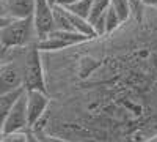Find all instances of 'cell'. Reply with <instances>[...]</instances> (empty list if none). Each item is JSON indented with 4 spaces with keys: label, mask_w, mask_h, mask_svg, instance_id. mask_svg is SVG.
Wrapping results in <instances>:
<instances>
[{
    "label": "cell",
    "mask_w": 157,
    "mask_h": 142,
    "mask_svg": "<svg viewBox=\"0 0 157 142\" xmlns=\"http://www.w3.org/2000/svg\"><path fill=\"white\" fill-rule=\"evenodd\" d=\"M0 16H5V13H3V5H2V0H0Z\"/></svg>",
    "instance_id": "obj_18"
},
{
    "label": "cell",
    "mask_w": 157,
    "mask_h": 142,
    "mask_svg": "<svg viewBox=\"0 0 157 142\" xmlns=\"http://www.w3.org/2000/svg\"><path fill=\"white\" fill-rule=\"evenodd\" d=\"M91 2H93V0H77V2H74V3H71L68 6H64V8H68L69 11L74 13V14H77V16H80V18H83V19L88 21Z\"/></svg>",
    "instance_id": "obj_12"
},
{
    "label": "cell",
    "mask_w": 157,
    "mask_h": 142,
    "mask_svg": "<svg viewBox=\"0 0 157 142\" xmlns=\"http://www.w3.org/2000/svg\"><path fill=\"white\" fill-rule=\"evenodd\" d=\"M27 142H39V137L32 130H27Z\"/></svg>",
    "instance_id": "obj_15"
},
{
    "label": "cell",
    "mask_w": 157,
    "mask_h": 142,
    "mask_svg": "<svg viewBox=\"0 0 157 142\" xmlns=\"http://www.w3.org/2000/svg\"><path fill=\"white\" fill-rule=\"evenodd\" d=\"M2 139H3V131H2V128H0V142H2Z\"/></svg>",
    "instance_id": "obj_19"
},
{
    "label": "cell",
    "mask_w": 157,
    "mask_h": 142,
    "mask_svg": "<svg viewBox=\"0 0 157 142\" xmlns=\"http://www.w3.org/2000/svg\"><path fill=\"white\" fill-rule=\"evenodd\" d=\"M52 6L47 0H35L33 8V22L36 27L38 40L54 30V18H52Z\"/></svg>",
    "instance_id": "obj_6"
},
{
    "label": "cell",
    "mask_w": 157,
    "mask_h": 142,
    "mask_svg": "<svg viewBox=\"0 0 157 142\" xmlns=\"http://www.w3.org/2000/svg\"><path fill=\"white\" fill-rule=\"evenodd\" d=\"M22 74H24V84H22L24 90H43V92H47L43 55L36 43L25 47V54L22 59Z\"/></svg>",
    "instance_id": "obj_2"
},
{
    "label": "cell",
    "mask_w": 157,
    "mask_h": 142,
    "mask_svg": "<svg viewBox=\"0 0 157 142\" xmlns=\"http://www.w3.org/2000/svg\"><path fill=\"white\" fill-rule=\"evenodd\" d=\"M47 2H49L50 5H55V2H57V0H47Z\"/></svg>",
    "instance_id": "obj_20"
},
{
    "label": "cell",
    "mask_w": 157,
    "mask_h": 142,
    "mask_svg": "<svg viewBox=\"0 0 157 142\" xmlns=\"http://www.w3.org/2000/svg\"><path fill=\"white\" fill-rule=\"evenodd\" d=\"M50 104V96L43 90H25V109H27L29 128L35 126L44 117Z\"/></svg>",
    "instance_id": "obj_4"
},
{
    "label": "cell",
    "mask_w": 157,
    "mask_h": 142,
    "mask_svg": "<svg viewBox=\"0 0 157 142\" xmlns=\"http://www.w3.org/2000/svg\"><path fill=\"white\" fill-rule=\"evenodd\" d=\"M140 2L148 8H157V0H140Z\"/></svg>",
    "instance_id": "obj_16"
},
{
    "label": "cell",
    "mask_w": 157,
    "mask_h": 142,
    "mask_svg": "<svg viewBox=\"0 0 157 142\" xmlns=\"http://www.w3.org/2000/svg\"><path fill=\"white\" fill-rule=\"evenodd\" d=\"M109 6H110V0H93L90 8V14H88V22L93 24L96 19L104 16V13L107 11Z\"/></svg>",
    "instance_id": "obj_10"
},
{
    "label": "cell",
    "mask_w": 157,
    "mask_h": 142,
    "mask_svg": "<svg viewBox=\"0 0 157 142\" xmlns=\"http://www.w3.org/2000/svg\"><path fill=\"white\" fill-rule=\"evenodd\" d=\"M24 92V88L21 90H14V92H6V93H0V128L2 123L6 117V114L10 112L11 106L14 104V101L19 98V95Z\"/></svg>",
    "instance_id": "obj_8"
},
{
    "label": "cell",
    "mask_w": 157,
    "mask_h": 142,
    "mask_svg": "<svg viewBox=\"0 0 157 142\" xmlns=\"http://www.w3.org/2000/svg\"><path fill=\"white\" fill-rule=\"evenodd\" d=\"M21 130H29L27 109H25V90L14 101V104L11 106L10 112L6 114V117L2 123V131L3 133L21 131Z\"/></svg>",
    "instance_id": "obj_5"
},
{
    "label": "cell",
    "mask_w": 157,
    "mask_h": 142,
    "mask_svg": "<svg viewBox=\"0 0 157 142\" xmlns=\"http://www.w3.org/2000/svg\"><path fill=\"white\" fill-rule=\"evenodd\" d=\"M110 6L115 10L121 22H126L132 16V0H110Z\"/></svg>",
    "instance_id": "obj_9"
},
{
    "label": "cell",
    "mask_w": 157,
    "mask_h": 142,
    "mask_svg": "<svg viewBox=\"0 0 157 142\" xmlns=\"http://www.w3.org/2000/svg\"><path fill=\"white\" fill-rule=\"evenodd\" d=\"M38 41L33 16L24 19H10L0 30V46L14 49L25 47Z\"/></svg>",
    "instance_id": "obj_1"
},
{
    "label": "cell",
    "mask_w": 157,
    "mask_h": 142,
    "mask_svg": "<svg viewBox=\"0 0 157 142\" xmlns=\"http://www.w3.org/2000/svg\"><path fill=\"white\" fill-rule=\"evenodd\" d=\"M2 5L8 19H24L33 16L35 0H2Z\"/></svg>",
    "instance_id": "obj_7"
},
{
    "label": "cell",
    "mask_w": 157,
    "mask_h": 142,
    "mask_svg": "<svg viewBox=\"0 0 157 142\" xmlns=\"http://www.w3.org/2000/svg\"><path fill=\"white\" fill-rule=\"evenodd\" d=\"M86 40H90V38L82 33L54 29L43 38H39L36 41V46L41 52H54V51H61V49H68L75 44H80Z\"/></svg>",
    "instance_id": "obj_3"
},
{
    "label": "cell",
    "mask_w": 157,
    "mask_h": 142,
    "mask_svg": "<svg viewBox=\"0 0 157 142\" xmlns=\"http://www.w3.org/2000/svg\"><path fill=\"white\" fill-rule=\"evenodd\" d=\"M8 21H10V19H8L6 16H0V30H2V27H3Z\"/></svg>",
    "instance_id": "obj_17"
},
{
    "label": "cell",
    "mask_w": 157,
    "mask_h": 142,
    "mask_svg": "<svg viewBox=\"0 0 157 142\" xmlns=\"http://www.w3.org/2000/svg\"><path fill=\"white\" fill-rule=\"evenodd\" d=\"M121 24H123V22H121L120 18H118V14L115 13V10H113L112 6H109L107 11L104 13V29H105V35L115 32Z\"/></svg>",
    "instance_id": "obj_11"
},
{
    "label": "cell",
    "mask_w": 157,
    "mask_h": 142,
    "mask_svg": "<svg viewBox=\"0 0 157 142\" xmlns=\"http://www.w3.org/2000/svg\"><path fill=\"white\" fill-rule=\"evenodd\" d=\"M38 137H39V142H63L61 139L52 136V134H47V133H38V131H33Z\"/></svg>",
    "instance_id": "obj_14"
},
{
    "label": "cell",
    "mask_w": 157,
    "mask_h": 142,
    "mask_svg": "<svg viewBox=\"0 0 157 142\" xmlns=\"http://www.w3.org/2000/svg\"><path fill=\"white\" fill-rule=\"evenodd\" d=\"M2 142H27V130L3 133V139H2Z\"/></svg>",
    "instance_id": "obj_13"
}]
</instances>
